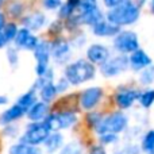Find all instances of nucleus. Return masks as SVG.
<instances>
[{"instance_id":"9d476101","label":"nucleus","mask_w":154,"mask_h":154,"mask_svg":"<svg viewBox=\"0 0 154 154\" xmlns=\"http://www.w3.org/2000/svg\"><path fill=\"white\" fill-rule=\"evenodd\" d=\"M139 96V91L134 88H120L115 93V103L120 109H128L134 106Z\"/></svg>"},{"instance_id":"f3484780","label":"nucleus","mask_w":154,"mask_h":154,"mask_svg":"<svg viewBox=\"0 0 154 154\" xmlns=\"http://www.w3.org/2000/svg\"><path fill=\"white\" fill-rule=\"evenodd\" d=\"M64 142H65L64 135L60 131H51L42 145L48 154H54L60 152V149L64 146Z\"/></svg>"},{"instance_id":"4be33fe9","label":"nucleus","mask_w":154,"mask_h":154,"mask_svg":"<svg viewBox=\"0 0 154 154\" xmlns=\"http://www.w3.org/2000/svg\"><path fill=\"white\" fill-rule=\"evenodd\" d=\"M37 100H38L37 91H35L34 88H31V89H29L27 92H24L23 95L19 96L18 100H16V103H18L19 106L22 107V108H24L27 111V109H29L30 107H31Z\"/></svg>"},{"instance_id":"79ce46f5","label":"nucleus","mask_w":154,"mask_h":154,"mask_svg":"<svg viewBox=\"0 0 154 154\" xmlns=\"http://www.w3.org/2000/svg\"><path fill=\"white\" fill-rule=\"evenodd\" d=\"M152 10H153V12H154V0H153V3H152Z\"/></svg>"},{"instance_id":"6e6552de","label":"nucleus","mask_w":154,"mask_h":154,"mask_svg":"<svg viewBox=\"0 0 154 154\" xmlns=\"http://www.w3.org/2000/svg\"><path fill=\"white\" fill-rule=\"evenodd\" d=\"M104 96L103 88L100 87H89L87 89H84L80 93L79 103L80 107L85 111H92L95 107H97L100 104L101 99Z\"/></svg>"},{"instance_id":"7ed1b4c3","label":"nucleus","mask_w":154,"mask_h":154,"mask_svg":"<svg viewBox=\"0 0 154 154\" xmlns=\"http://www.w3.org/2000/svg\"><path fill=\"white\" fill-rule=\"evenodd\" d=\"M128 126V116L125 112H111V114L106 115L101 118L100 123L96 126L95 131L97 135L106 133H111V134H120L127 128Z\"/></svg>"},{"instance_id":"473e14b6","label":"nucleus","mask_w":154,"mask_h":154,"mask_svg":"<svg viewBox=\"0 0 154 154\" xmlns=\"http://www.w3.org/2000/svg\"><path fill=\"white\" fill-rule=\"evenodd\" d=\"M4 135L5 137H8V138H15L16 135H18V131H19V128H18V126H15L14 123H11V125H7V126H4Z\"/></svg>"},{"instance_id":"72a5a7b5","label":"nucleus","mask_w":154,"mask_h":154,"mask_svg":"<svg viewBox=\"0 0 154 154\" xmlns=\"http://www.w3.org/2000/svg\"><path fill=\"white\" fill-rule=\"evenodd\" d=\"M7 57H8V62H10L11 66H16L18 65V53H16L15 49H8Z\"/></svg>"},{"instance_id":"5701e85b","label":"nucleus","mask_w":154,"mask_h":154,"mask_svg":"<svg viewBox=\"0 0 154 154\" xmlns=\"http://www.w3.org/2000/svg\"><path fill=\"white\" fill-rule=\"evenodd\" d=\"M141 150L146 154H154V128H150L142 135Z\"/></svg>"},{"instance_id":"f257e3e1","label":"nucleus","mask_w":154,"mask_h":154,"mask_svg":"<svg viewBox=\"0 0 154 154\" xmlns=\"http://www.w3.org/2000/svg\"><path fill=\"white\" fill-rule=\"evenodd\" d=\"M96 76V68L88 60H77L72 64L66 65L64 70V77L69 81L70 85H81L91 81Z\"/></svg>"},{"instance_id":"6ab92c4d","label":"nucleus","mask_w":154,"mask_h":154,"mask_svg":"<svg viewBox=\"0 0 154 154\" xmlns=\"http://www.w3.org/2000/svg\"><path fill=\"white\" fill-rule=\"evenodd\" d=\"M79 19L82 22V23L88 24V26H95V24H97L99 22L103 20L104 16H103V12H101V11L97 8V5H96V7L91 8V10L80 12Z\"/></svg>"},{"instance_id":"c9c22d12","label":"nucleus","mask_w":154,"mask_h":154,"mask_svg":"<svg viewBox=\"0 0 154 154\" xmlns=\"http://www.w3.org/2000/svg\"><path fill=\"white\" fill-rule=\"evenodd\" d=\"M88 154H107L106 146H103V145H100V143L93 145V146H91L89 153Z\"/></svg>"},{"instance_id":"f03ea898","label":"nucleus","mask_w":154,"mask_h":154,"mask_svg":"<svg viewBox=\"0 0 154 154\" xmlns=\"http://www.w3.org/2000/svg\"><path fill=\"white\" fill-rule=\"evenodd\" d=\"M139 18V8L130 0H125L122 4L111 8L107 14V19L109 23L115 26H128L138 20Z\"/></svg>"},{"instance_id":"58836bf2","label":"nucleus","mask_w":154,"mask_h":154,"mask_svg":"<svg viewBox=\"0 0 154 154\" xmlns=\"http://www.w3.org/2000/svg\"><path fill=\"white\" fill-rule=\"evenodd\" d=\"M7 43H8V42L5 41V38H4V35H3V32L0 31V49L4 48V46L7 45Z\"/></svg>"},{"instance_id":"2eb2a0df","label":"nucleus","mask_w":154,"mask_h":154,"mask_svg":"<svg viewBox=\"0 0 154 154\" xmlns=\"http://www.w3.org/2000/svg\"><path fill=\"white\" fill-rule=\"evenodd\" d=\"M24 115H26V109L22 108L18 103H15L0 114V126L11 125V123L22 119Z\"/></svg>"},{"instance_id":"e433bc0d","label":"nucleus","mask_w":154,"mask_h":154,"mask_svg":"<svg viewBox=\"0 0 154 154\" xmlns=\"http://www.w3.org/2000/svg\"><path fill=\"white\" fill-rule=\"evenodd\" d=\"M73 11H75V10H73V8L70 7L68 3H65V4L61 7V10H60V16H62V18H68V16L72 15Z\"/></svg>"},{"instance_id":"423d86ee","label":"nucleus","mask_w":154,"mask_h":154,"mask_svg":"<svg viewBox=\"0 0 154 154\" xmlns=\"http://www.w3.org/2000/svg\"><path fill=\"white\" fill-rule=\"evenodd\" d=\"M114 48L122 54L133 53L137 49H139L138 35L134 31H128V30L127 31H119L115 35Z\"/></svg>"},{"instance_id":"37998d69","label":"nucleus","mask_w":154,"mask_h":154,"mask_svg":"<svg viewBox=\"0 0 154 154\" xmlns=\"http://www.w3.org/2000/svg\"><path fill=\"white\" fill-rule=\"evenodd\" d=\"M2 3H3V0H0V5H2Z\"/></svg>"},{"instance_id":"c756f323","label":"nucleus","mask_w":154,"mask_h":154,"mask_svg":"<svg viewBox=\"0 0 154 154\" xmlns=\"http://www.w3.org/2000/svg\"><path fill=\"white\" fill-rule=\"evenodd\" d=\"M99 138V143L103 145V146H109V145H115L119 141V134H111V133H106L97 135Z\"/></svg>"},{"instance_id":"0eeeda50","label":"nucleus","mask_w":154,"mask_h":154,"mask_svg":"<svg viewBox=\"0 0 154 154\" xmlns=\"http://www.w3.org/2000/svg\"><path fill=\"white\" fill-rule=\"evenodd\" d=\"M127 69H128V57H126V54H120V56L108 58L104 64L100 65L101 75L107 77V79L119 76L120 73L126 72Z\"/></svg>"},{"instance_id":"f8f14e48","label":"nucleus","mask_w":154,"mask_h":154,"mask_svg":"<svg viewBox=\"0 0 154 154\" xmlns=\"http://www.w3.org/2000/svg\"><path fill=\"white\" fill-rule=\"evenodd\" d=\"M152 64H153V61L146 51L141 50V49H137L135 51L130 53V57H128V68H131L135 72H141L142 69H145L146 66H149Z\"/></svg>"},{"instance_id":"4c0bfd02","label":"nucleus","mask_w":154,"mask_h":154,"mask_svg":"<svg viewBox=\"0 0 154 154\" xmlns=\"http://www.w3.org/2000/svg\"><path fill=\"white\" fill-rule=\"evenodd\" d=\"M123 2H125V0H104V4L109 8H114V7H116V5L122 4Z\"/></svg>"},{"instance_id":"2f4dec72","label":"nucleus","mask_w":154,"mask_h":154,"mask_svg":"<svg viewBox=\"0 0 154 154\" xmlns=\"http://www.w3.org/2000/svg\"><path fill=\"white\" fill-rule=\"evenodd\" d=\"M54 85H56L57 93H64V92H66V91L69 89V87H70L69 81H68L65 77H61V79H60L57 82H54Z\"/></svg>"},{"instance_id":"bb28decb","label":"nucleus","mask_w":154,"mask_h":154,"mask_svg":"<svg viewBox=\"0 0 154 154\" xmlns=\"http://www.w3.org/2000/svg\"><path fill=\"white\" fill-rule=\"evenodd\" d=\"M60 154H84V152L80 142L72 141L69 143H64V146L60 149Z\"/></svg>"},{"instance_id":"4468645a","label":"nucleus","mask_w":154,"mask_h":154,"mask_svg":"<svg viewBox=\"0 0 154 154\" xmlns=\"http://www.w3.org/2000/svg\"><path fill=\"white\" fill-rule=\"evenodd\" d=\"M49 114H50V104L45 103L42 100H37L26 111V116L29 118L30 122H43V119Z\"/></svg>"},{"instance_id":"aec40b11","label":"nucleus","mask_w":154,"mask_h":154,"mask_svg":"<svg viewBox=\"0 0 154 154\" xmlns=\"http://www.w3.org/2000/svg\"><path fill=\"white\" fill-rule=\"evenodd\" d=\"M46 23V18L43 14L41 12H34V14H30L27 15L26 18L23 19V24H24V29L30 30V31H35V30H39L45 26Z\"/></svg>"},{"instance_id":"39448f33","label":"nucleus","mask_w":154,"mask_h":154,"mask_svg":"<svg viewBox=\"0 0 154 154\" xmlns=\"http://www.w3.org/2000/svg\"><path fill=\"white\" fill-rule=\"evenodd\" d=\"M50 133L51 131L46 127V125L43 122H31L27 125L24 133L19 138V142L38 147L39 145H42L45 142V139L48 138Z\"/></svg>"},{"instance_id":"ddd939ff","label":"nucleus","mask_w":154,"mask_h":154,"mask_svg":"<svg viewBox=\"0 0 154 154\" xmlns=\"http://www.w3.org/2000/svg\"><path fill=\"white\" fill-rule=\"evenodd\" d=\"M15 45L20 49H24V50H34L38 45V38L35 35L31 34V31L27 29H22V30H18L16 32L15 38Z\"/></svg>"},{"instance_id":"c85d7f7f","label":"nucleus","mask_w":154,"mask_h":154,"mask_svg":"<svg viewBox=\"0 0 154 154\" xmlns=\"http://www.w3.org/2000/svg\"><path fill=\"white\" fill-rule=\"evenodd\" d=\"M104 115L101 114V112H97V111H89L87 115H85V122H87L88 127L93 128L95 130L96 126L100 123L101 118H103Z\"/></svg>"},{"instance_id":"412c9836","label":"nucleus","mask_w":154,"mask_h":154,"mask_svg":"<svg viewBox=\"0 0 154 154\" xmlns=\"http://www.w3.org/2000/svg\"><path fill=\"white\" fill-rule=\"evenodd\" d=\"M38 91H39L41 100L45 101V103H48V104H50L51 101L56 99V96L58 95V93H57V89H56V85H54V81L45 84L42 88H39Z\"/></svg>"},{"instance_id":"9b49d317","label":"nucleus","mask_w":154,"mask_h":154,"mask_svg":"<svg viewBox=\"0 0 154 154\" xmlns=\"http://www.w3.org/2000/svg\"><path fill=\"white\" fill-rule=\"evenodd\" d=\"M87 58L91 64L101 65L109 58V50L107 46L100 43H93L87 50Z\"/></svg>"},{"instance_id":"a19ab883","label":"nucleus","mask_w":154,"mask_h":154,"mask_svg":"<svg viewBox=\"0 0 154 154\" xmlns=\"http://www.w3.org/2000/svg\"><path fill=\"white\" fill-rule=\"evenodd\" d=\"M3 27H4V16L0 14V30H2Z\"/></svg>"},{"instance_id":"a211bd4d","label":"nucleus","mask_w":154,"mask_h":154,"mask_svg":"<svg viewBox=\"0 0 154 154\" xmlns=\"http://www.w3.org/2000/svg\"><path fill=\"white\" fill-rule=\"evenodd\" d=\"M92 31L97 37H114V35H116L120 31V29L118 26H115V24L109 23L108 20H104L103 19L97 24L92 26Z\"/></svg>"},{"instance_id":"7c9ffc66","label":"nucleus","mask_w":154,"mask_h":154,"mask_svg":"<svg viewBox=\"0 0 154 154\" xmlns=\"http://www.w3.org/2000/svg\"><path fill=\"white\" fill-rule=\"evenodd\" d=\"M2 32H3V35H4L5 41L10 42V41H12L14 38H15L16 32H18V29H16V26L14 23H8V24H5V26L3 27Z\"/></svg>"},{"instance_id":"ea45409f","label":"nucleus","mask_w":154,"mask_h":154,"mask_svg":"<svg viewBox=\"0 0 154 154\" xmlns=\"http://www.w3.org/2000/svg\"><path fill=\"white\" fill-rule=\"evenodd\" d=\"M8 104V97L5 95H0V106H5Z\"/></svg>"},{"instance_id":"393cba45","label":"nucleus","mask_w":154,"mask_h":154,"mask_svg":"<svg viewBox=\"0 0 154 154\" xmlns=\"http://www.w3.org/2000/svg\"><path fill=\"white\" fill-rule=\"evenodd\" d=\"M137 101L141 104L142 108H145V109L152 108L154 106V89L153 88H147V89L139 92L138 100Z\"/></svg>"},{"instance_id":"1a4fd4ad","label":"nucleus","mask_w":154,"mask_h":154,"mask_svg":"<svg viewBox=\"0 0 154 154\" xmlns=\"http://www.w3.org/2000/svg\"><path fill=\"white\" fill-rule=\"evenodd\" d=\"M34 57L37 65H35V73L38 77L43 76L49 69V61H50V45L48 42H38L37 48L34 49Z\"/></svg>"},{"instance_id":"a878e982","label":"nucleus","mask_w":154,"mask_h":154,"mask_svg":"<svg viewBox=\"0 0 154 154\" xmlns=\"http://www.w3.org/2000/svg\"><path fill=\"white\" fill-rule=\"evenodd\" d=\"M139 82L145 87H149L154 82V65H149L145 69L141 70V75H139Z\"/></svg>"},{"instance_id":"b1692460","label":"nucleus","mask_w":154,"mask_h":154,"mask_svg":"<svg viewBox=\"0 0 154 154\" xmlns=\"http://www.w3.org/2000/svg\"><path fill=\"white\" fill-rule=\"evenodd\" d=\"M8 154H39V150L35 146H30L23 142H18L10 146Z\"/></svg>"},{"instance_id":"f704fd0d","label":"nucleus","mask_w":154,"mask_h":154,"mask_svg":"<svg viewBox=\"0 0 154 154\" xmlns=\"http://www.w3.org/2000/svg\"><path fill=\"white\" fill-rule=\"evenodd\" d=\"M43 5L49 10H56V8H60L62 5L61 0H45L43 2Z\"/></svg>"},{"instance_id":"cd10ccee","label":"nucleus","mask_w":154,"mask_h":154,"mask_svg":"<svg viewBox=\"0 0 154 154\" xmlns=\"http://www.w3.org/2000/svg\"><path fill=\"white\" fill-rule=\"evenodd\" d=\"M142 150L135 143H126L123 146H119L112 152V154H141Z\"/></svg>"},{"instance_id":"dca6fc26","label":"nucleus","mask_w":154,"mask_h":154,"mask_svg":"<svg viewBox=\"0 0 154 154\" xmlns=\"http://www.w3.org/2000/svg\"><path fill=\"white\" fill-rule=\"evenodd\" d=\"M50 56L54 57L58 64H64L70 56V46L65 41H56L50 45Z\"/></svg>"},{"instance_id":"c03bdc74","label":"nucleus","mask_w":154,"mask_h":154,"mask_svg":"<svg viewBox=\"0 0 154 154\" xmlns=\"http://www.w3.org/2000/svg\"><path fill=\"white\" fill-rule=\"evenodd\" d=\"M139 2H141V3H142V2H143V0H139Z\"/></svg>"},{"instance_id":"20e7f679","label":"nucleus","mask_w":154,"mask_h":154,"mask_svg":"<svg viewBox=\"0 0 154 154\" xmlns=\"http://www.w3.org/2000/svg\"><path fill=\"white\" fill-rule=\"evenodd\" d=\"M79 122V115L75 111H58L50 112L48 116L43 119V123L50 131H60L66 130Z\"/></svg>"}]
</instances>
